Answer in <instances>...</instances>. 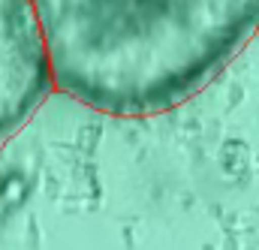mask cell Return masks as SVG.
Listing matches in <instances>:
<instances>
[{"label":"cell","mask_w":259,"mask_h":250,"mask_svg":"<svg viewBox=\"0 0 259 250\" xmlns=\"http://www.w3.org/2000/svg\"><path fill=\"white\" fill-rule=\"evenodd\" d=\"M58 91L112 118L184 106L259 30V0H33Z\"/></svg>","instance_id":"obj_1"},{"label":"cell","mask_w":259,"mask_h":250,"mask_svg":"<svg viewBox=\"0 0 259 250\" xmlns=\"http://www.w3.org/2000/svg\"><path fill=\"white\" fill-rule=\"evenodd\" d=\"M58 91L33 0H0V151Z\"/></svg>","instance_id":"obj_2"}]
</instances>
